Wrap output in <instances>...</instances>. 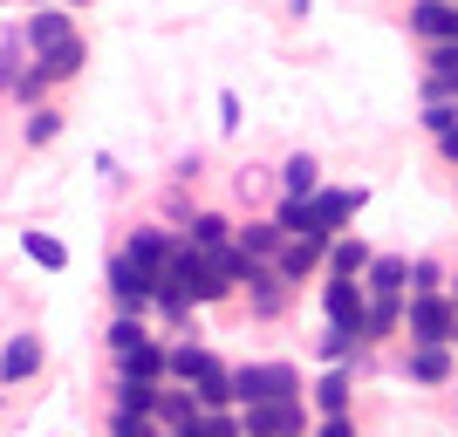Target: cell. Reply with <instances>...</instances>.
Returning <instances> with one entry per match:
<instances>
[{"label": "cell", "instance_id": "obj_1", "mask_svg": "<svg viewBox=\"0 0 458 437\" xmlns=\"http://www.w3.org/2000/svg\"><path fill=\"white\" fill-rule=\"evenodd\" d=\"M233 403H301V376L287 369V362H247V369H233Z\"/></svg>", "mask_w": 458, "mask_h": 437}, {"label": "cell", "instance_id": "obj_2", "mask_svg": "<svg viewBox=\"0 0 458 437\" xmlns=\"http://www.w3.org/2000/svg\"><path fill=\"white\" fill-rule=\"evenodd\" d=\"M172 376H178V382H199L191 397H199V410H206V417L233 403V369H219L206 349H191V342H185V349H172Z\"/></svg>", "mask_w": 458, "mask_h": 437}, {"label": "cell", "instance_id": "obj_3", "mask_svg": "<svg viewBox=\"0 0 458 437\" xmlns=\"http://www.w3.org/2000/svg\"><path fill=\"white\" fill-rule=\"evenodd\" d=\"M458 335V307L445 301V294H418L411 301V342L418 349H445Z\"/></svg>", "mask_w": 458, "mask_h": 437}, {"label": "cell", "instance_id": "obj_4", "mask_svg": "<svg viewBox=\"0 0 458 437\" xmlns=\"http://www.w3.org/2000/svg\"><path fill=\"white\" fill-rule=\"evenodd\" d=\"M322 307H328V328H343V335H363L369 301H363V287H356V281H328V287H322Z\"/></svg>", "mask_w": 458, "mask_h": 437}, {"label": "cell", "instance_id": "obj_5", "mask_svg": "<svg viewBox=\"0 0 458 437\" xmlns=\"http://www.w3.org/2000/svg\"><path fill=\"white\" fill-rule=\"evenodd\" d=\"M363 212V185L356 191H315L308 198V219H315V240H328V232H343L349 219Z\"/></svg>", "mask_w": 458, "mask_h": 437}, {"label": "cell", "instance_id": "obj_6", "mask_svg": "<svg viewBox=\"0 0 458 437\" xmlns=\"http://www.w3.org/2000/svg\"><path fill=\"white\" fill-rule=\"evenodd\" d=\"M69 41H76L69 7H41V14L28 21V48H35V55H55V48H69Z\"/></svg>", "mask_w": 458, "mask_h": 437}, {"label": "cell", "instance_id": "obj_7", "mask_svg": "<svg viewBox=\"0 0 458 437\" xmlns=\"http://www.w3.org/2000/svg\"><path fill=\"white\" fill-rule=\"evenodd\" d=\"M240 431L247 437H301V403H260V410H247Z\"/></svg>", "mask_w": 458, "mask_h": 437}, {"label": "cell", "instance_id": "obj_8", "mask_svg": "<svg viewBox=\"0 0 458 437\" xmlns=\"http://www.w3.org/2000/svg\"><path fill=\"white\" fill-rule=\"evenodd\" d=\"M110 294H116V307H123V315H131V307H137V315H144V301H151V294H157V281H151V273H144V266L116 260V266H110Z\"/></svg>", "mask_w": 458, "mask_h": 437}, {"label": "cell", "instance_id": "obj_9", "mask_svg": "<svg viewBox=\"0 0 458 437\" xmlns=\"http://www.w3.org/2000/svg\"><path fill=\"white\" fill-rule=\"evenodd\" d=\"M116 362H123V382H157V376H165V369H172V356H165V349H157L151 335H144V342H137V349H123V356H116Z\"/></svg>", "mask_w": 458, "mask_h": 437}, {"label": "cell", "instance_id": "obj_10", "mask_svg": "<svg viewBox=\"0 0 458 437\" xmlns=\"http://www.w3.org/2000/svg\"><path fill=\"white\" fill-rule=\"evenodd\" d=\"M418 35L424 41H458V0H418Z\"/></svg>", "mask_w": 458, "mask_h": 437}, {"label": "cell", "instance_id": "obj_11", "mask_svg": "<svg viewBox=\"0 0 458 437\" xmlns=\"http://www.w3.org/2000/svg\"><path fill=\"white\" fill-rule=\"evenodd\" d=\"M157 417H165V431H199V397L191 390H157Z\"/></svg>", "mask_w": 458, "mask_h": 437}, {"label": "cell", "instance_id": "obj_12", "mask_svg": "<svg viewBox=\"0 0 458 437\" xmlns=\"http://www.w3.org/2000/svg\"><path fill=\"white\" fill-rule=\"evenodd\" d=\"M41 369V342L35 335H14V342L0 349V382H21V376H35Z\"/></svg>", "mask_w": 458, "mask_h": 437}, {"label": "cell", "instance_id": "obj_13", "mask_svg": "<svg viewBox=\"0 0 458 437\" xmlns=\"http://www.w3.org/2000/svg\"><path fill=\"white\" fill-rule=\"evenodd\" d=\"M403 287H411V260H397V253H383V260L369 266V294H377V301H397Z\"/></svg>", "mask_w": 458, "mask_h": 437}, {"label": "cell", "instance_id": "obj_14", "mask_svg": "<svg viewBox=\"0 0 458 437\" xmlns=\"http://www.w3.org/2000/svg\"><path fill=\"white\" fill-rule=\"evenodd\" d=\"M281 185H287V198H294V206H308V198L322 191V178H315V157H308V151H294V157L281 164Z\"/></svg>", "mask_w": 458, "mask_h": 437}, {"label": "cell", "instance_id": "obj_15", "mask_svg": "<svg viewBox=\"0 0 458 437\" xmlns=\"http://www.w3.org/2000/svg\"><path fill=\"white\" fill-rule=\"evenodd\" d=\"M315 266H322V240H287L281 260H274V273H281V281H301Z\"/></svg>", "mask_w": 458, "mask_h": 437}, {"label": "cell", "instance_id": "obj_16", "mask_svg": "<svg viewBox=\"0 0 458 437\" xmlns=\"http://www.w3.org/2000/svg\"><path fill=\"white\" fill-rule=\"evenodd\" d=\"M281 247H287V232L274 226V219H260V226H240V253H247V260H281Z\"/></svg>", "mask_w": 458, "mask_h": 437}, {"label": "cell", "instance_id": "obj_17", "mask_svg": "<svg viewBox=\"0 0 458 437\" xmlns=\"http://www.w3.org/2000/svg\"><path fill=\"white\" fill-rule=\"evenodd\" d=\"M157 410V382H123V397H116V424H144Z\"/></svg>", "mask_w": 458, "mask_h": 437}, {"label": "cell", "instance_id": "obj_18", "mask_svg": "<svg viewBox=\"0 0 458 437\" xmlns=\"http://www.w3.org/2000/svg\"><path fill=\"white\" fill-rule=\"evenodd\" d=\"M328 266H335V281H356V273H369V266H377V253H369L363 240H335Z\"/></svg>", "mask_w": 458, "mask_h": 437}, {"label": "cell", "instance_id": "obj_19", "mask_svg": "<svg viewBox=\"0 0 458 437\" xmlns=\"http://www.w3.org/2000/svg\"><path fill=\"white\" fill-rule=\"evenodd\" d=\"M226 219H219V212H199V219H191V253H206V260H212V253H226Z\"/></svg>", "mask_w": 458, "mask_h": 437}, {"label": "cell", "instance_id": "obj_20", "mask_svg": "<svg viewBox=\"0 0 458 437\" xmlns=\"http://www.w3.org/2000/svg\"><path fill=\"white\" fill-rule=\"evenodd\" d=\"M123 260H131V266H144V273H151V281H157V266L172 260V247H165V232H137Z\"/></svg>", "mask_w": 458, "mask_h": 437}, {"label": "cell", "instance_id": "obj_21", "mask_svg": "<svg viewBox=\"0 0 458 437\" xmlns=\"http://www.w3.org/2000/svg\"><path fill=\"white\" fill-rule=\"evenodd\" d=\"M315 403H322V424L328 417H349V376H343V369H328V376L315 382Z\"/></svg>", "mask_w": 458, "mask_h": 437}, {"label": "cell", "instance_id": "obj_22", "mask_svg": "<svg viewBox=\"0 0 458 437\" xmlns=\"http://www.w3.org/2000/svg\"><path fill=\"white\" fill-rule=\"evenodd\" d=\"M21 247H28V260H35V266H48V273H62V266H69V247H62L55 232H28Z\"/></svg>", "mask_w": 458, "mask_h": 437}, {"label": "cell", "instance_id": "obj_23", "mask_svg": "<svg viewBox=\"0 0 458 437\" xmlns=\"http://www.w3.org/2000/svg\"><path fill=\"white\" fill-rule=\"evenodd\" d=\"M247 294H253V315H281V301H287V294H281V273H274V266H260V281H253Z\"/></svg>", "mask_w": 458, "mask_h": 437}, {"label": "cell", "instance_id": "obj_24", "mask_svg": "<svg viewBox=\"0 0 458 437\" xmlns=\"http://www.w3.org/2000/svg\"><path fill=\"white\" fill-rule=\"evenodd\" d=\"M411 376L418 382H445L452 376V356H445V349H411Z\"/></svg>", "mask_w": 458, "mask_h": 437}, {"label": "cell", "instance_id": "obj_25", "mask_svg": "<svg viewBox=\"0 0 458 437\" xmlns=\"http://www.w3.org/2000/svg\"><path fill=\"white\" fill-rule=\"evenodd\" d=\"M82 62H89V48H82V41H69V48H55V55H41V76L55 82V76H76Z\"/></svg>", "mask_w": 458, "mask_h": 437}, {"label": "cell", "instance_id": "obj_26", "mask_svg": "<svg viewBox=\"0 0 458 437\" xmlns=\"http://www.w3.org/2000/svg\"><path fill=\"white\" fill-rule=\"evenodd\" d=\"M363 335H397V301H369V322Z\"/></svg>", "mask_w": 458, "mask_h": 437}, {"label": "cell", "instance_id": "obj_27", "mask_svg": "<svg viewBox=\"0 0 458 437\" xmlns=\"http://www.w3.org/2000/svg\"><path fill=\"white\" fill-rule=\"evenodd\" d=\"M55 130H62V110H35L28 116V144H48Z\"/></svg>", "mask_w": 458, "mask_h": 437}, {"label": "cell", "instance_id": "obj_28", "mask_svg": "<svg viewBox=\"0 0 458 437\" xmlns=\"http://www.w3.org/2000/svg\"><path fill=\"white\" fill-rule=\"evenodd\" d=\"M438 281H445V273H438L431 260H418V266H411V294H438Z\"/></svg>", "mask_w": 458, "mask_h": 437}, {"label": "cell", "instance_id": "obj_29", "mask_svg": "<svg viewBox=\"0 0 458 437\" xmlns=\"http://www.w3.org/2000/svg\"><path fill=\"white\" fill-rule=\"evenodd\" d=\"M137 342H144V328H137L131 315H123V322L110 328V349H116V356H123V349H137Z\"/></svg>", "mask_w": 458, "mask_h": 437}, {"label": "cell", "instance_id": "obj_30", "mask_svg": "<svg viewBox=\"0 0 458 437\" xmlns=\"http://www.w3.org/2000/svg\"><path fill=\"white\" fill-rule=\"evenodd\" d=\"M424 130H458V110H452V103H431V110H424Z\"/></svg>", "mask_w": 458, "mask_h": 437}, {"label": "cell", "instance_id": "obj_31", "mask_svg": "<svg viewBox=\"0 0 458 437\" xmlns=\"http://www.w3.org/2000/svg\"><path fill=\"white\" fill-rule=\"evenodd\" d=\"M349 349H356V335H343V328H328V335H322V356H328V362H343Z\"/></svg>", "mask_w": 458, "mask_h": 437}, {"label": "cell", "instance_id": "obj_32", "mask_svg": "<svg viewBox=\"0 0 458 437\" xmlns=\"http://www.w3.org/2000/svg\"><path fill=\"white\" fill-rule=\"evenodd\" d=\"M199 431H206V437H247L233 417H219V410H212V417H199Z\"/></svg>", "mask_w": 458, "mask_h": 437}, {"label": "cell", "instance_id": "obj_33", "mask_svg": "<svg viewBox=\"0 0 458 437\" xmlns=\"http://www.w3.org/2000/svg\"><path fill=\"white\" fill-rule=\"evenodd\" d=\"M219 130H240V96H219Z\"/></svg>", "mask_w": 458, "mask_h": 437}, {"label": "cell", "instance_id": "obj_34", "mask_svg": "<svg viewBox=\"0 0 458 437\" xmlns=\"http://www.w3.org/2000/svg\"><path fill=\"white\" fill-rule=\"evenodd\" d=\"M315 437H356V424H349V417H328V424H322Z\"/></svg>", "mask_w": 458, "mask_h": 437}, {"label": "cell", "instance_id": "obj_35", "mask_svg": "<svg viewBox=\"0 0 458 437\" xmlns=\"http://www.w3.org/2000/svg\"><path fill=\"white\" fill-rule=\"evenodd\" d=\"M110 437H151V424H116Z\"/></svg>", "mask_w": 458, "mask_h": 437}, {"label": "cell", "instance_id": "obj_36", "mask_svg": "<svg viewBox=\"0 0 458 437\" xmlns=\"http://www.w3.org/2000/svg\"><path fill=\"white\" fill-rule=\"evenodd\" d=\"M438 151H445V157L458 164V130H445V137H438Z\"/></svg>", "mask_w": 458, "mask_h": 437}, {"label": "cell", "instance_id": "obj_37", "mask_svg": "<svg viewBox=\"0 0 458 437\" xmlns=\"http://www.w3.org/2000/svg\"><path fill=\"white\" fill-rule=\"evenodd\" d=\"M165 437H206V431H165Z\"/></svg>", "mask_w": 458, "mask_h": 437}, {"label": "cell", "instance_id": "obj_38", "mask_svg": "<svg viewBox=\"0 0 458 437\" xmlns=\"http://www.w3.org/2000/svg\"><path fill=\"white\" fill-rule=\"evenodd\" d=\"M35 7H48V0H35Z\"/></svg>", "mask_w": 458, "mask_h": 437}, {"label": "cell", "instance_id": "obj_39", "mask_svg": "<svg viewBox=\"0 0 458 437\" xmlns=\"http://www.w3.org/2000/svg\"><path fill=\"white\" fill-rule=\"evenodd\" d=\"M76 7H82V0H76Z\"/></svg>", "mask_w": 458, "mask_h": 437}]
</instances>
